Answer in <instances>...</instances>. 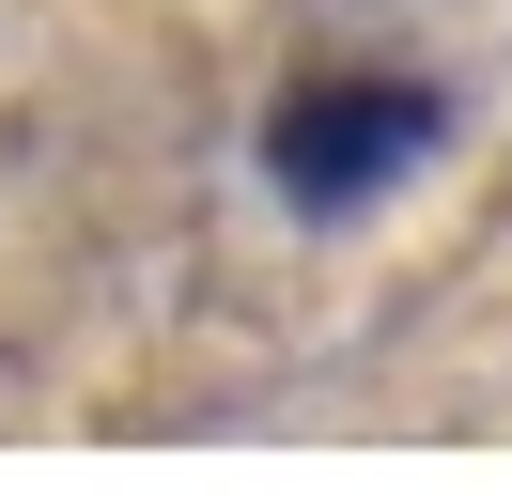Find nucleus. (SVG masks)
I'll list each match as a JSON object with an SVG mask.
<instances>
[{
    "instance_id": "f257e3e1",
    "label": "nucleus",
    "mask_w": 512,
    "mask_h": 496,
    "mask_svg": "<svg viewBox=\"0 0 512 496\" xmlns=\"http://www.w3.org/2000/svg\"><path fill=\"white\" fill-rule=\"evenodd\" d=\"M419 155H435V93L419 78H311V93L264 109V171L311 217H357L373 186H404Z\"/></svg>"
}]
</instances>
